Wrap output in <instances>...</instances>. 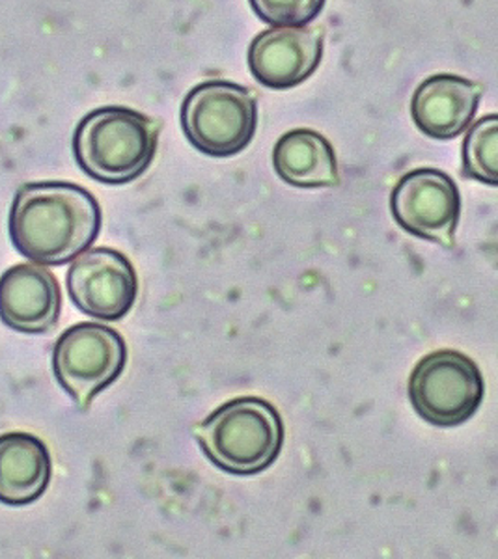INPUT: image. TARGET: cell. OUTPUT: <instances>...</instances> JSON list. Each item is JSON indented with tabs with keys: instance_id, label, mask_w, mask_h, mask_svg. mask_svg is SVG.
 <instances>
[{
	"instance_id": "1",
	"label": "cell",
	"mask_w": 498,
	"mask_h": 559,
	"mask_svg": "<svg viewBox=\"0 0 498 559\" xmlns=\"http://www.w3.org/2000/svg\"><path fill=\"white\" fill-rule=\"evenodd\" d=\"M102 229L96 198L73 183L23 185L10 211L13 247L38 265H64L88 250Z\"/></svg>"
},
{
	"instance_id": "2",
	"label": "cell",
	"mask_w": 498,
	"mask_h": 559,
	"mask_svg": "<svg viewBox=\"0 0 498 559\" xmlns=\"http://www.w3.org/2000/svg\"><path fill=\"white\" fill-rule=\"evenodd\" d=\"M159 123L126 107L97 108L73 134V153L84 174L102 183L141 178L154 163Z\"/></svg>"
},
{
	"instance_id": "3",
	"label": "cell",
	"mask_w": 498,
	"mask_h": 559,
	"mask_svg": "<svg viewBox=\"0 0 498 559\" xmlns=\"http://www.w3.org/2000/svg\"><path fill=\"white\" fill-rule=\"evenodd\" d=\"M211 463L234 476L268 471L281 455L284 424L269 401L239 397L224 403L194 427Z\"/></svg>"
},
{
	"instance_id": "4",
	"label": "cell",
	"mask_w": 498,
	"mask_h": 559,
	"mask_svg": "<svg viewBox=\"0 0 498 559\" xmlns=\"http://www.w3.org/2000/svg\"><path fill=\"white\" fill-rule=\"evenodd\" d=\"M181 128L192 146L211 157H232L254 139L258 105L249 90L228 81H208L187 94Z\"/></svg>"
},
{
	"instance_id": "5",
	"label": "cell",
	"mask_w": 498,
	"mask_h": 559,
	"mask_svg": "<svg viewBox=\"0 0 498 559\" xmlns=\"http://www.w3.org/2000/svg\"><path fill=\"white\" fill-rule=\"evenodd\" d=\"M486 382L478 366L460 350L424 356L410 379V400L420 418L439 427L465 424L484 403Z\"/></svg>"
},
{
	"instance_id": "6",
	"label": "cell",
	"mask_w": 498,
	"mask_h": 559,
	"mask_svg": "<svg viewBox=\"0 0 498 559\" xmlns=\"http://www.w3.org/2000/svg\"><path fill=\"white\" fill-rule=\"evenodd\" d=\"M128 364L123 337L105 324L79 323L58 337L52 350V371L81 411L97 394L118 381Z\"/></svg>"
},
{
	"instance_id": "7",
	"label": "cell",
	"mask_w": 498,
	"mask_h": 559,
	"mask_svg": "<svg viewBox=\"0 0 498 559\" xmlns=\"http://www.w3.org/2000/svg\"><path fill=\"white\" fill-rule=\"evenodd\" d=\"M390 211L398 226L411 236L454 247L461 197L458 185L448 174L435 168L405 174L392 189Z\"/></svg>"
},
{
	"instance_id": "8",
	"label": "cell",
	"mask_w": 498,
	"mask_h": 559,
	"mask_svg": "<svg viewBox=\"0 0 498 559\" xmlns=\"http://www.w3.org/2000/svg\"><path fill=\"white\" fill-rule=\"evenodd\" d=\"M68 293L73 305L90 318L120 321L134 306L139 278L122 252L112 248H92L71 263Z\"/></svg>"
},
{
	"instance_id": "9",
	"label": "cell",
	"mask_w": 498,
	"mask_h": 559,
	"mask_svg": "<svg viewBox=\"0 0 498 559\" xmlns=\"http://www.w3.org/2000/svg\"><path fill=\"white\" fill-rule=\"evenodd\" d=\"M323 39L320 26H271L250 44V71L265 88H295L320 68Z\"/></svg>"
},
{
	"instance_id": "10",
	"label": "cell",
	"mask_w": 498,
	"mask_h": 559,
	"mask_svg": "<svg viewBox=\"0 0 498 559\" xmlns=\"http://www.w3.org/2000/svg\"><path fill=\"white\" fill-rule=\"evenodd\" d=\"M62 293L49 269L21 263L0 276V321L8 329L42 334L60 319Z\"/></svg>"
},
{
	"instance_id": "11",
	"label": "cell",
	"mask_w": 498,
	"mask_h": 559,
	"mask_svg": "<svg viewBox=\"0 0 498 559\" xmlns=\"http://www.w3.org/2000/svg\"><path fill=\"white\" fill-rule=\"evenodd\" d=\"M482 92L479 84L465 76L437 73L415 90L411 116L416 128L429 139H455L473 123Z\"/></svg>"
},
{
	"instance_id": "12",
	"label": "cell",
	"mask_w": 498,
	"mask_h": 559,
	"mask_svg": "<svg viewBox=\"0 0 498 559\" xmlns=\"http://www.w3.org/2000/svg\"><path fill=\"white\" fill-rule=\"evenodd\" d=\"M51 455L31 432L0 437V503L23 508L36 502L51 484Z\"/></svg>"
},
{
	"instance_id": "13",
	"label": "cell",
	"mask_w": 498,
	"mask_h": 559,
	"mask_svg": "<svg viewBox=\"0 0 498 559\" xmlns=\"http://www.w3.org/2000/svg\"><path fill=\"white\" fill-rule=\"evenodd\" d=\"M278 178L299 189H323L340 183L339 160L331 142L312 129L282 134L273 150Z\"/></svg>"
},
{
	"instance_id": "14",
	"label": "cell",
	"mask_w": 498,
	"mask_h": 559,
	"mask_svg": "<svg viewBox=\"0 0 498 559\" xmlns=\"http://www.w3.org/2000/svg\"><path fill=\"white\" fill-rule=\"evenodd\" d=\"M463 174L482 183H498V116L476 121L463 142Z\"/></svg>"
},
{
	"instance_id": "15",
	"label": "cell",
	"mask_w": 498,
	"mask_h": 559,
	"mask_svg": "<svg viewBox=\"0 0 498 559\" xmlns=\"http://www.w3.org/2000/svg\"><path fill=\"white\" fill-rule=\"evenodd\" d=\"M327 0H250L260 20L273 26H307L312 23Z\"/></svg>"
}]
</instances>
